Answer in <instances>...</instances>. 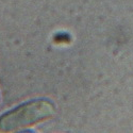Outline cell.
<instances>
[{
	"label": "cell",
	"mask_w": 133,
	"mask_h": 133,
	"mask_svg": "<svg viewBox=\"0 0 133 133\" xmlns=\"http://www.w3.org/2000/svg\"><path fill=\"white\" fill-rule=\"evenodd\" d=\"M54 113V104L47 99L28 101L0 116V131L10 132L24 129L52 117Z\"/></svg>",
	"instance_id": "obj_1"
}]
</instances>
